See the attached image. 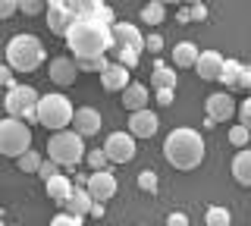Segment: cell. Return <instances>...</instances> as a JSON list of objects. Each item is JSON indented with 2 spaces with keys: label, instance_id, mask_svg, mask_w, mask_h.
<instances>
[{
  "label": "cell",
  "instance_id": "cell-1",
  "mask_svg": "<svg viewBox=\"0 0 251 226\" xmlns=\"http://www.w3.org/2000/svg\"><path fill=\"white\" fill-rule=\"evenodd\" d=\"M66 48L73 50L75 63L78 60H94V57H107L110 50V28L100 25L91 16H78L73 25L66 28Z\"/></svg>",
  "mask_w": 251,
  "mask_h": 226
},
{
  "label": "cell",
  "instance_id": "cell-2",
  "mask_svg": "<svg viewBox=\"0 0 251 226\" xmlns=\"http://www.w3.org/2000/svg\"><path fill=\"white\" fill-rule=\"evenodd\" d=\"M204 151H207V145H204V138L195 129H173L167 135V142H163V157H167V163L182 170V173L201 167Z\"/></svg>",
  "mask_w": 251,
  "mask_h": 226
},
{
  "label": "cell",
  "instance_id": "cell-3",
  "mask_svg": "<svg viewBox=\"0 0 251 226\" xmlns=\"http://www.w3.org/2000/svg\"><path fill=\"white\" fill-rule=\"evenodd\" d=\"M41 63H44V44L38 35L22 32L6 41V66L13 73H35Z\"/></svg>",
  "mask_w": 251,
  "mask_h": 226
},
{
  "label": "cell",
  "instance_id": "cell-4",
  "mask_svg": "<svg viewBox=\"0 0 251 226\" xmlns=\"http://www.w3.org/2000/svg\"><path fill=\"white\" fill-rule=\"evenodd\" d=\"M35 123H41L50 132H63L73 123V100L66 95H41L35 107Z\"/></svg>",
  "mask_w": 251,
  "mask_h": 226
},
{
  "label": "cell",
  "instance_id": "cell-5",
  "mask_svg": "<svg viewBox=\"0 0 251 226\" xmlns=\"http://www.w3.org/2000/svg\"><path fill=\"white\" fill-rule=\"evenodd\" d=\"M47 160L57 163V167H78L85 160V142L73 129L53 132L50 142H47Z\"/></svg>",
  "mask_w": 251,
  "mask_h": 226
},
{
  "label": "cell",
  "instance_id": "cell-6",
  "mask_svg": "<svg viewBox=\"0 0 251 226\" xmlns=\"http://www.w3.org/2000/svg\"><path fill=\"white\" fill-rule=\"evenodd\" d=\"M25 151H31V129L22 120L3 116L0 120V154L3 157H22Z\"/></svg>",
  "mask_w": 251,
  "mask_h": 226
},
{
  "label": "cell",
  "instance_id": "cell-7",
  "mask_svg": "<svg viewBox=\"0 0 251 226\" xmlns=\"http://www.w3.org/2000/svg\"><path fill=\"white\" fill-rule=\"evenodd\" d=\"M38 98H41V95H38L31 85H19V82H13L10 88H6V98H3L6 116H13V120H22L25 126H28V123H35Z\"/></svg>",
  "mask_w": 251,
  "mask_h": 226
},
{
  "label": "cell",
  "instance_id": "cell-8",
  "mask_svg": "<svg viewBox=\"0 0 251 226\" xmlns=\"http://www.w3.org/2000/svg\"><path fill=\"white\" fill-rule=\"evenodd\" d=\"M44 13H47V28H50V35L63 38L66 28L82 16V3H75V0H50V3H44Z\"/></svg>",
  "mask_w": 251,
  "mask_h": 226
},
{
  "label": "cell",
  "instance_id": "cell-9",
  "mask_svg": "<svg viewBox=\"0 0 251 226\" xmlns=\"http://www.w3.org/2000/svg\"><path fill=\"white\" fill-rule=\"evenodd\" d=\"M110 50H145V35L132 22H113L110 25Z\"/></svg>",
  "mask_w": 251,
  "mask_h": 226
},
{
  "label": "cell",
  "instance_id": "cell-10",
  "mask_svg": "<svg viewBox=\"0 0 251 226\" xmlns=\"http://www.w3.org/2000/svg\"><path fill=\"white\" fill-rule=\"evenodd\" d=\"M100 151H104L107 163H129L138 154V148H135V138H132L129 132H113V135H107V142H104Z\"/></svg>",
  "mask_w": 251,
  "mask_h": 226
},
{
  "label": "cell",
  "instance_id": "cell-11",
  "mask_svg": "<svg viewBox=\"0 0 251 226\" xmlns=\"http://www.w3.org/2000/svg\"><path fill=\"white\" fill-rule=\"evenodd\" d=\"M120 189V182H116V176L110 173V170H100V173H88L85 179V195H88L91 201H98V204H104L110 201Z\"/></svg>",
  "mask_w": 251,
  "mask_h": 226
},
{
  "label": "cell",
  "instance_id": "cell-12",
  "mask_svg": "<svg viewBox=\"0 0 251 226\" xmlns=\"http://www.w3.org/2000/svg\"><path fill=\"white\" fill-rule=\"evenodd\" d=\"M69 126H75L73 132L78 138H91V135H98L100 126H104V120H100V110H94V107H78V110H73V123Z\"/></svg>",
  "mask_w": 251,
  "mask_h": 226
},
{
  "label": "cell",
  "instance_id": "cell-13",
  "mask_svg": "<svg viewBox=\"0 0 251 226\" xmlns=\"http://www.w3.org/2000/svg\"><path fill=\"white\" fill-rule=\"evenodd\" d=\"M204 110H207V120L214 123H229L235 116V98L229 95V91H217V95L207 98V104H204Z\"/></svg>",
  "mask_w": 251,
  "mask_h": 226
},
{
  "label": "cell",
  "instance_id": "cell-14",
  "mask_svg": "<svg viewBox=\"0 0 251 226\" xmlns=\"http://www.w3.org/2000/svg\"><path fill=\"white\" fill-rule=\"evenodd\" d=\"M157 129H160V120H157L154 110H138L129 116V135L132 138H151Z\"/></svg>",
  "mask_w": 251,
  "mask_h": 226
},
{
  "label": "cell",
  "instance_id": "cell-15",
  "mask_svg": "<svg viewBox=\"0 0 251 226\" xmlns=\"http://www.w3.org/2000/svg\"><path fill=\"white\" fill-rule=\"evenodd\" d=\"M47 75H50V82H57L60 88H66V85L75 82L78 69H75V60L73 57H53L50 66H47Z\"/></svg>",
  "mask_w": 251,
  "mask_h": 226
},
{
  "label": "cell",
  "instance_id": "cell-16",
  "mask_svg": "<svg viewBox=\"0 0 251 226\" xmlns=\"http://www.w3.org/2000/svg\"><path fill=\"white\" fill-rule=\"evenodd\" d=\"M148 100H151V91H148V85L141 82H129L123 88V107L129 113H138V110H148Z\"/></svg>",
  "mask_w": 251,
  "mask_h": 226
},
{
  "label": "cell",
  "instance_id": "cell-17",
  "mask_svg": "<svg viewBox=\"0 0 251 226\" xmlns=\"http://www.w3.org/2000/svg\"><path fill=\"white\" fill-rule=\"evenodd\" d=\"M220 69H223V57H220L217 50H201L198 60H195V73H198L204 82H217Z\"/></svg>",
  "mask_w": 251,
  "mask_h": 226
},
{
  "label": "cell",
  "instance_id": "cell-18",
  "mask_svg": "<svg viewBox=\"0 0 251 226\" xmlns=\"http://www.w3.org/2000/svg\"><path fill=\"white\" fill-rule=\"evenodd\" d=\"M91 204H94V201L88 198V195H85L82 185H73V195L63 201V207H66L63 214L75 217V220H85V217H88V210H91Z\"/></svg>",
  "mask_w": 251,
  "mask_h": 226
},
{
  "label": "cell",
  "instance_id": "cell-19",
  "mask_svg": "<svg viewBox=\"0 0 251 226\" xmlns=\"http://www.w3.org/2000/svg\"><path fill=\"white\" fill-rule=\"evenodd\" d=\"M44 189H47V198H50V201L63 204V201L73 195V179H69L66 173H57V176H50V179L44 182Z\"/></svg>",
  "mask_w": 251,
  "mask_h": 226
},
{
  "label": "cell",
  "instance_id": "cell-20",
  "mask_svg": "<svg viewBox=\"0 0 251 226\" xmlns=\"http://www.w3.org/2000/svg\"><path fill=\"white\" fill-rule=\"evenodd\" d=\"M100 85L107 91H123L129 85V69H123L120 63H107V69L100 73Z\"/></svg>",
  "mask_w": 251,
  "mask_h": 226
},
{
  "label": "cell",
  "instance_id": "cell-21",
  "mask_svg": "<svg viewBox=\"0 0 251 226\" xmlns=\"http://www.w3.org/2000/svg\"><path fill=\"white\" fill-rule=\"evenodd\" d=\"M198 53H201V48L195 41H179L176 48H173V63H176L179 69H188V66H195Z\"/></svg>",
  "mask_w": 251,
  "mask_h": 226
},
{
  "label": "cell",
  "instance_id": "cell-22",
  "mask_svg": "<svg viewBox=\"0 0 251 226\" xmlns=\"http://www.w3.org/2000/svg\"><path fill=\"white\" fill-rule=\"evenodd\" d=\"M232 176L239 185H251V151L248 148H242L232 157Z\"/></svg>",
  "mask_w": 251,
  "mask_h": 226
},
{
  "label": "cell",
  "instance_id": "cell-23",
  "mask_svg": "<svg viewBox=\"0 0 251 226\" xmlns=\"http://www.w3.org/2000/svg\"><path fill=\"white\" fill-rule=\"evenodd\" d=\"M151 85H154V91H160V88L176 91V69L157 63V66H154V73H151Z\"/></svg>",
  "mask_w": 251,
  "mask_h": 226
},
{
  "label": "cell",
  "instance_id": "cell-24",
  "mask_svg": "<svg viewBox=\"0 0 251 226\" xmlns=\"http://www.w3.org/2000/svg\"><path fill=\"white\" fill-rule=\"evenodd\" d=\"M163 16H167V6L163 3H145L141 6V22H148V25H160Z\"/></svg>",
  "mask_w": 251,
  "mask_h": 226
},
{
  "label": "cell",
  "instance_id": "cell-25",
  "mask_svg": "<svg viewBox=\"0 0 251 226\" xmlns=\"http://www.w3.org/2000/svg\"><path fill=\"white\" fill-rule=\"evenodd\" d=\"M204 223L207 226H232V214L226 207H207V214H204Z\"/></svg>",
  "mask_w": 251,
  "mask_h": 226
},
{
  "label": "cell",
  "instance_id": "cell-26",
  "mask_svg": "<svg viewBox=\"0 0 251 226\" xmlns=\"http://www.w3.org/2000/svg\"><path fill=\"white\" fill-rule=\"evenodd\" d=\"M239 69H242V63H239V60H223V69H220V79H217V82H223L226 88H235V79H239Z\"/></svg>",
  "mask_w": 251,
  "mask_h": 226
},
{
  "label": "cell",
  "instance_id": "cell-27",
  "mask_svg": "<svg viewBox=\"0 0 251 226\" xmlns=\"http://www.w3.org/2000/svg\"><path fill=\"white\" fill-rule=\"evenodd\" d=\"M16 160H19L22 173H38V167H41V154H38V151H25L22 157H16Z\"/></svg>",
  "mask_w": 251,
  "mask_h": 226
},
{
  "label": "cell",
  "instance_id": "cell-28",
  "mask_svg": "<svg viewBox=\"0 0 251 226\" xmlns=\"http://www.w3.org/2000/svg\"><path fill=\"white\" fill-rule=\"evenodd\" d=\"M107 63H110L107 57H94V60H78L75 69H85V73H104Z\"/></svg>",
  "mask_w": 251,
  "mask_h": 226
},
{
  "label": "cell",
  "instance_id": "cell-29",
  "mask_svg": "<svg viewBox=\"0 0 251 226\" xmlns=\"http://www.w3.org/2000/svg\"><path fill=\"white\" fill-rule=\"evenodd\" d=\"M138 189L141 192H157V173H154V170H141V173H138Z\"/></svg>",
  "mask_w": 251,
  "mask_h": 226
},
{
  "label": "cell",
  "instance_id": "cell-30",
  "mask_svg": "<svg viewBox=\"0 0 251 226\" xmlns=\"http://www.w3.org/2000/svg\"><path fill=\"white\" fill-rule=\"evenodd\" d=\"M229 145H232V148H239V151H242V148L248 145V129L235 123V126L229 129Z\"/></svg>",
  "mask_w": 251,
  "mask_h": 226
},
{
  "label": "cell",
  "instance_id": "cell-31",
  "mask_svg": "<svg viewBox=\"0 0 251 226\" xmlns=\"http://www.w3.org/2000/svg\"><path fill=\"white\" fill-rule=\"evenodd\" d=\"M138 57H141V53H135V50H116L113 63H120L123 69H135L138 66Z\"/></svg>",
  "mask_w": 251,
  "mask_h": 226
},
{
  "label": "cell",
  "instance_id": "cell-32",
  "mask_svg": "<svg viewBox=\"0 0 251 226\" xmlns=\"http://www.w3.org/2000/svg\"><path fill=\"white\" fill-rule=\"evenodd\" d=\"M85 157H88V167H91V173H100V170H107V157H104V151H88L85 154Z\"/></svg>",
  "mask_w": 251,
  "mask_h": 226
},
{
  "label": "cell",
  "instance_id": "cell-33",
  "mask_svg": "<svg viewBox=\"0 0 251 226\" xmlns=\"http://www.w3.org/2000/svg\"><path fill=\"white\" fill-rule=\"evenodd\" d=\"M235 113H239V126H251V98H245L239 107H235Z\"/></svg>",
  "mask_w": 251,
  "mask_h": 226
},
{
  "label": "cell",
  "instance_id": "cell-34",
  "mask_svg": "<svg viewBox=\"0 0 251 226\" xmlns=\"http://www.w3.org/2000/svg\"><path fill=\"white\" fill-rule=\"evenodd\" d=\"M235 88H242V91H248V88H251V66L242 63V69H239V79H235Z\"/></svg>",
  "mask_w": 251,
  "mask_h": 226
},
{
  "label": "cell",
  "instance_id": "cell-35",
  "mask_svg": "<svg viewBox=\"0 0 251 226\" xmlns=\"http://www.w3.org/2000/svg\"><path fill=\"white\" fill-rule=\"evenodd\" d=\"M57 173H60V167H57V163H50V160H41V167H38V176H41L44 182H47L50 176H57Z\"/></svg>",
  "mask_w": 251,
  "mask_h": 226
},
{
  "label": "cell",
  "instance_id": "cell-36",
  "mask_svg": "<svg viewBox=\"0 0 251 226\" xmlns=\"http://www.w3.org/2000/svg\"><path fill=\"white\" fill-rule=\"evenodd\" d=\"M19 10L25 13V16H35V13H44V3H38V0H25V3H19Z\"/></svg>",
  "mask_w": 251,
  "mask_h": 226
},
{
  "label": "cell",
  "instance_id": "cell-37",
  "mask_svg": "<svg viewBox=\"0 0 251 226\" xmlns=\"http://www.w3.org/2000/svg\"><path fill=\"white\" fill-rule=\"evenodd\" d=\"M16 10H19V3H16V0H0V19H10Z\"/></svg>",
  "mask_w": 251,
  "mask_h": 226
},
{
  "label": "cell",
  "instance_id": "cell-38",
  "mask_svg": "<svg viewBox=\"0 0 251 226\" xmlns=\"http://www.w3.org/2000/svg\"><path fill=\"white\" fill-rule=\"evenodd\" d=\"M145 48L151 50V53H160V50H163V38H160V35H151V38H145Z\"/></svg>",
  "mask_w": 251,
  "mask_h": 226
},
{
  "label": "cell",
  "instance_id": "cell-39",
  "mask_svg": "<svg viewBox=\"0 0 251 226\" xmlns=\"http://www.w3.org/2000/svg\"><path fill=\"white\" fill-rule=\"evenodd\" d=\"M78 220H75V217H69V214H63V210H60V214L57 217H53V220H50V226H75Z\"/></svg>",
  "mask_w": 251,
  "mask_h": 226
},
{
  "label": "cell",
  "instance_id": "cell-40",
  "mask_svg": "<svg viewBox=\"0 0 251 226\" xmlns=\"http://www.w3.org/2000/svg\"><path fill=\"white\" fill-rule=\"evenodd\" d=\"M167 226H188V217L182 214V210H176V214L167 217Z\"/></svg>",
  "mask_w": 251,
  "mask_h": 226
},
{
  "label": "cell",
  "instance_id": "cell-41",
  "mask_svg": "<svg viewBox=\"0 0 251 226\" xmlns=\"http://www.w3.org/2000/svg\"><path fill=\"white\" fill-rule=\"evenodd\" d=\"M154 98H157V104H163V107H170V104H173V91H170V88L154 91Z\"/></svg>",
  "mask_w": 251,
  "mask_h": 226
},
{
  "label": "cell",
  "instance_id": "cell-42",
  "mask_svg": "<svg viewBox=\"0 0 251 226\" xmlns=\"http://www.w3.org/2000/svg\"><path fill=\"white\" fill-rule=\"evenodd\" d=\"M0 85H6V88L13 85V69L10 66H0Z\"/></svg>",
  "mask_w": 251,
  "mask_h": 226
},
{
  "label": "cell",
  "instance_id": "cell-43",
  "mask_svg": "<svg viewBox=\"0 0 251 226\" xmlns=\"http://www.w3.org/2000/svg\"><path fill=\"white\" fill-rule=\"evenodd\" d=\"M192 16L195 19H204V16H207V6H204V3H195L192 6Z\"/></svg>",
  "mask_w": 251,
  "mask_h": 226
},
{
  "label": "cell",
  "instance_id": "cell-44",
  "mask_svg": "<svg viewBox=\"0 0 251 226\" xmlns=\"http://www.w3.org/2000/svg\"><path fill=\"white\" fill-rule=\"evenodd\" d=\"M88 217H104V204H98V201H94L91 210H88Z\"/></svg>",
  "mask_w": 251,
  "mask_h": 226
},
{
  "label": "cell",
  "instance_id": "cell-45",
  "mask_svg": "<svg viewBox=\"0 0 251 226\" xmlns=\"http://www.w3.org/2000/svg\"><path fill=\"white\" fill-rule=\"evenodd\" d=\"M75 226H85V223H82V220H78V223H75Z\"/></svg>",
  "mask_w": 251,
  "mask_h": 226
},
{
  "label": "cell",
  "instance_id": "cell-46",
  "mask_svg": "<svg viewBox=\"0 0 251 226\" xmlns=\"http://www.w3.org/2000/svg\"><path fill=\"white\" fill-rule=\"evenodd\" d=\"M0 226H6V223H3V220H0Z\"/></svg>",
  "mask_w": 251,
  "mask_h": 226
}]
</instances>
